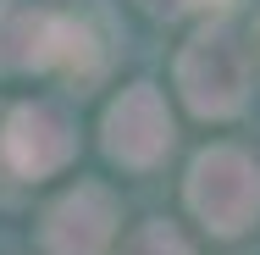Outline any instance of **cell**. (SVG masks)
Returning a JSON list of instances; mask_svg holds the SVG:
<instances>
[{"label": "cell", "instance_id": "cell-3", "mask_svg": "<svg viewBox=\"0 0 260 255\" xmlns=\"http://www.w3.org/2000/svg\"><path fill=\"white\" fill-rule=\"evenodd\" d=\"M89 50V28H78L72 17L45 11L34 0H0V78H22V72H78V61Z\"/></svg>", "mask_w": 260, "mask_h": 255}, {"label": "cell", "instance_id": "cell-9", "mask_svg": "<svg viewBox=\"0 0 260 255\" xmlns=\"http://www.w3.org/2000/svg\"><path fill=\"white\" fill-rule=\"evenodd\" d=\"M227 0H188V11H221Z\"/></svg>", "mask_w": 260, "mask_h": 255}, {"label": "cell", "instance_id": "cell-1", "mask_svg": "<svg viewBox=\"0 0 260 255\" xmlns=\"http://www.w3.org/2000/svg\"><path fill=\"white\" fill-rule=\"evenodd\" d=\"M183 200L210 239H244L260 222V161L238 145H210L183 178Z\"/></svg>", "mask_w": 260, "mask_h": 255}, {"label": "cell", "instance_id": "cell-8", "mask_svg": "<svg viewBox=\"0 0 260 255\" xmlns=\"http://www.w3.org/2000/svg\"><path fill=\"white\" fill-rule=\"evenodd\" d=\"M144 11H155V17H177V11H188V0H139Z\"/></svg>", "mask_w": 260, "mask_h": 255}, {"label": "cell", "instance_id": "cell-2", "mask_svg": "<svg viewBox=\"0 0 260 255\" xmlns=\"http://www.w3.org/2000/svg\"><path fill=\"white\" fill-rule=\"evenodd\" d=\"M172 78H177L183 105L205 122H227L249 105V50L238 45V34L221 17L194 28V39L177 50Z\"/></svg>", "mask_w": 260, "mask_h": 255}, {"label": "cell", "instance_id": "cell-6", "mask_svg": "<svg viewBox=\"0 0 260 255\" xmlns=\"http://www.w3.org/2000/svg\"><path fill=\"white\" fill-rule=\"evenodd\" d=\"M122 228V205L105 183H78L55 194L39 216V250L45 255H111Z\"/></svg>", "mask_w": 260, "mask_h": 255}, {"label": "cell", "instance_id": "cell-10", "mask_svg": "<svg viewBox=\"0 0 260 255\" xmlns=\"http://www.w3.org/2000/svg\"><path fill=\"white\" fill-rule=\"evenodd\" d=\"M255 45H260V17H255Z\"/></svg>", "mask_w": 260, "mask_h": 255}, {"label": "cell", "instance_id": "cell-7", "mask_svg": "<svg viewBox=\"0 0 260 255\" xmlns=\"http://www.w3.org/2000/svg\"><path fill=\"white\" fill-rule=\"evenodd\" d=\"M122 255H194V244L183 239V228H177V222L150 216V222H139V228L122 239Z\"/></svg>", "mask_w": 260, "mask_h": 255}, {"label": "cell", "instance_id": "cell-4", "mask_svg": "<svg viewBox=\"0 0 260 255\" xmlns=\"http://www.w3.org/2000/svg\"><path fill=\"white\" fill-rule=\"evenodd\" d=\"M172 139H177V122H172V105H166V95H160L155 83H127L100 117L105 155L116 166H133V172L166 161Z\"/></svg>", "mask_w": 260, "mask_h": 255}, {"label": "cell", "instance_id": "cell-5", "mask_svg": "<svg viewBox=\"0 0 260 255\" xmlns=\"http://www.w3.org/2000/svg\"><path fill=\"white\" fill-rule=\"evenodd\" d=\"M78 155L72 117L50 100H17L0 122V161L17 178H50Z\"/></svg>", "mask_w": 260, "mask_h": 255}]
</instances>
